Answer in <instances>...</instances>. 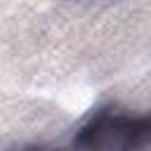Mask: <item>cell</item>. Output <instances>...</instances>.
I'll return each mask as SVG.
<instances>
[{
    "mask_svg": "<svg viewBox=\"0 0 151 151\" xmlns=\"http://www.w3.org/2000/svg\"><path fill=\"white\" fill-rule=\"evenodd\" d=\"M139 116L123 111H99L78 132V151H134L139 137Z\"/></svg>",
    "mask_w": 151,
    "mask_h": 151,
    "instance_id": "1",
    "label": "cell"
},
{
    "mask_svg": "<svg viewBox=\"0 0 151 151\" xmlns=\"http://www.w3.org/2000/svg\"><path fill=\"white\" fill-rule=\"evenodd\" d=\"M134 151H151V116H144L139 123V137Z\"/></svg>",
    "mask_w": 151,
    "mask_h": 151,
    "instance_id": "2",
    "label": "cell"
},
{
    "mask_svg": "<svg viewBox=\"0 0 151 151\" xmlns=\"http://www.w3.org/2000/svg\"><path fill=\"white\" fill-rule=\"evenodd\" d=\"M24 151H59V149H50V146H28Z\"/></svg>",
    "mask_w": 151,
    "mask_h": 151,
    "instance_id": "3",
    "label": "cell"
},
{
    "mask_svg": "<svg viewBox=\"0 0 151 151\" xmlns=\"http://www.w3.org/2000/svg\"><path fill=\"white\" fill-rule=\"evenodd\" d=\"M80 2H99V0H80Z\"/></svg>",
    "mask_w": 151,
    "mask_h": 151,
    "instance_id": "4",
    "label": "cell"
}]
</instances>
